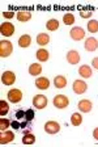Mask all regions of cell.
<instances>
[{
	"mask_svg": "<svg viewBox=\"0 0 98 147\" xmlns=\"http://www.w3.org/2000/svg\"><path fill=\"white\" fill-rule=\"evenodd\" d=\"M13 16H15L13 12H3V17H5V18H12Z\"/></svg>",
	"mask_w": 98,
	"mask_h": 147,
	"instance_id": "obj_32",
	"label": "cell"
},
{
	"mask_svg": "<svg viewBox=\"0 0 98 147\" xmlns=\"http://www.w3.org/2000/svg\"><path fill=\"white\" fill-rule=\"evenodd\" d=\"M9 125H11V122L7 118H4V117L0 118V130H1V131H5L9 127Z\"/></svg>",
	"mask_w": 98,
	"mask_h": 147,
	"instance_id": "obj_28",
	"label": "cell"
},
{
	"mask_svg": "<svg viewBox=\"0 0 98 147\" xmlns=\"http://www.w3.org/2000/svg\"><path fill=\"white\" fill-rule=\"evenodd\" d=\"M12 127L13 129H20V127H21V125H20L17 121H13V122H12Z\"/></svg>",
	"mask_w": 98,
	"mask_h": 147,
	"instance_id": "obj_34",
	"label": "cell"
},
{
	"mask_svg": "<svg viewBox=\"0 0 98 147\" xmlns=\"http://www.w3.org/2000/svg\"><path fill=\"white\" fill-rule=\"evenodd\" d=\"M92 15H93V11H88V9L80 11V17H83V18H90Z\"/></svg>",
	"mask_w": 98,
	"mask_h": 147,
	"instance_id": "obj_30",
	"label": "cell"
},
{
	"mask_svg": "<svg viewBox=\"0 0 98 147\" xmlns=\"http://www.w3.org/2000/svg\"><path fill=\"white\" fill-rule=\"evenodd\" d=\"M35 57H37V59L39 62H47L50 58V53L47 51L46 49L41 47V49H38L37 51H35Z\"/></svg>",
	"mask_w": 98,
	"mask_h": 147,
	"instance_id": "obj_15",
	"label": "cell"
},
{
	"mask_svg": "<svg viewBox=\"0 0 98 147\" xmlns=\"http://www.w3.org/2000/svg\"><path fill=\"white\" fill-rule=\"evenodd\" d=\"M42 72V66L39 63H33L29 66V74L31 76H38Z\"/></svg>",
	"mask_w": 98,
	"mask_h": 147,
	"instance_id": "obj_20",
	"label": "cell"
},
{
	"mask_svg": "<svg viewBox=\"0 0 98 147\" xmlns=\"http://www.w3.org/2000/svg\"><path fill=\"white\" fill-rule=\"evenodd\" d=\"M79 74L81 78H85V79H88V78L92 76V67H89L88 64H83V66H80L79 68Z\"/></svg>",
	"mask_w": 98,
	"mask_h": 147,
	"instance_id": "obj_17",
	"label": "cell"
},
{
	"mask_svg": "<svg viewBox=\"0 0 98 147\" xmlns=\"http://www.w3.org/2000/svg\"><path fill=\"white\" fill-rule=\"evenodd\" d=\"M0 33L3 34L4 37H11L13 33H15V25L12 24V22H3L1 24V26H0Z\"/></svg>",
	"mask_w": 98,
	"mask_h": 147,
	"instance_id": "obj_8",
	"label": "cell"
},
{
	"mask_svg": "<svg viewBox=\"0 0 98 147\" xmlns=\"http://www.w3.org/2000/svg\"><path fill=\"white\" fill-rule=\"evenodd\" d=\"M8 112H9V105H8V102L4 100H0V116L4 117Z\"/></svg>",
	"mask_w": 98,
	"mask_h": 147,
	"instance_id": "obj_26",
	"label": "cell"
},
{
	"mask_svg": "<svg viewBox=\"0 0 98 147\" xmlns=\"http://www.w3.org/2000/svg\"><path fill=\"white\" fill-rule=\"evenodd\" d=\"M16 118L17 119H21V118H25V110L20 109L16 112Z\"/></svg>",
	"mask_w": 98,
	"mask_h": 147,
	"instance_id": "obj_31",
	"label": "cell"
},
{
	"mask_svg": "<svg viewBox=\"0 0 98 147\" xmlns=\"http://www.w3.org/2000/svg\"><path fill=\"white\" fill-rule=\"evenodd\" d=\"M13 141H15V134H13V131H11V130L1 131V135H0V144H1V146L8 144Z\"/></svg>",
	"mask_w": 98,
	"mask_h": 147,
	"instance_id": "obj_9",
	"label": "cell"
},
{
	"mask_svg": "<svg viewBox=\"0 0 98 147\" xmlns=\"http://www.w3.org/2000/svg\"><path fill=\"white\" fill-rule=\"evenodd\" d=\"M47 98L46 96L43 95H35L33 97V107L35 108V109H45V108L47 107Z\"/></svg>",
	"mask_w": 98,
	"mask_h": 147,
	"instance_id": "obj_6",
	"label": "cell"
},
{
	"mask_svg": "<svg viewBox=\"0 0 98 147\" xmlns=\"http://www.w3.org/2000/svg\"><path fill=\"white\" fill-rule=\"evenodd\" d=\"M69 36H71V38H72L73 41L79 42V41L84 40V37H85V32H84V29L81 26H73L72 29H71V32H69Z\"/></svg>",
	"mask_w": 98,
	"mask_h": 147,
	"instance_id": "obj_4",
	"label": "cell"
},
{
	"mask_svg": "<svg viewBox=\"0 0 98 147\" xmlns=\"http://www.w3.org/2000/svg\"><path fill=\"white\" fill-rule=\"evenodd\" d=\"M45 131L51 135L56 134V133L60 131V125H59V122H56V121L50 119V121H47V122L45 123Z\"/></svg>",
	"mask_w": 98,
	"mask_h": 147,
	"instance_id": "obj_5",
	"label": "cell"
},
{
	"mask_svg": "<svg viewBox=\"0 0 98 147\" xmlns=\"http://www.w3.org/2000/svg\"><path fill=\"white\" fill-rule=\"evenodd\" d=\"M50 42V36L47 33H39L37 36V43L39 46H46Z\"/></svg>",
	"mask_w": 98,
	"mask_h": 147,
	"instance_id": "obj_21",
	"label": "cell"
},
{
	"mask_svg": "<svg viewBox=\"0 0 98 147\" xmlns=\"http://www.w3.org/2000/svg\"><path fill=\"white\" fill-rule=\"evenodd\" d=\"M13 51V46H12V42L8 40H3L0 41V57L1 58H7L9 57Z\"/></svg>",
	"mask_w": 98,
	"mask_h": 147,
	"instance_id": "obj_1",
	"label": "cell"
},
{
	"mask_svg": "<svg viewBox=\"0 0 98 147\" xmlns=\"http://www.w3.org/2000/svg\"><path fill=\"white\" fill-rule=\"evenodd\" d=\"M35 87H37L38 89H41V91H43V89H47L50 87V80L47 79V78H45V76H41V78H38L37 80H35Z\"/></svg>",
	"mask_w": 98,
	"mask_h": 147,
	"instance_id": "obj_14",
	"label": "cell"
},
{
	"mask_svg": "<svg viewBox=\"0 0 98 147\" xmlns=\"http://www.w3.org/2000/svg\"><path fill=\"white\" fill-rule=\"evenodd\" d=\"M59 28V21L56 20V18H51V20H49L46 24V29L50 32H55L56 29Z\"/></svg>",
	"mask_w": 98,
	"mask_h": 147,
	"instance_id": "obj_23",
	"label": "cell"
},
{
	"mask_svg": "<svg viewBox=\"0 0 98 147\" xmlns=\"http://www.w3.org/2000/svg\"><path fill=\"white\" fill-rule=\"evenodd\" d=\"M7 97H8V101L12 102V104H17L20 101L22 100V92L17 88H13V89H9L8 93H7Z\"/></svg>",
	"mask_w": 98,
	"mask_h": 147,
	"instance_id": "obj_3",
	"label": "cell"
},
{
	"mask_svg": "<svg viewBox=\"0 0 98 147\" xmlns=\"http://www.w3.org/2000/svg\"><path fill=\"white\" fill-rule=\"evenodd\" d=\"M86 89H88V86L84 80H75L73 82V92L77 93V95H83L85 93Z\"/></svg>",
	"mask_w": 98,
	"mask_h": 147,
	"instance_id": "obj_11",
	"label": "cell"
},
{
	"mask_svg": "<svg viewBox=\"0 0 98 147\" xmlns=\"http://www.w3.org/2000/svg\"><path fill=\"white\" fill-rule=\"evenodd\" d=\"M54 86H55V88H64L65 86H67V79H65V76H63V75H58V76H55V79H54Z\"/></svg>",
	"mask_w": 98,
	"mask_h": 147,
	"instance_id": "obj_18",
	"label": "cell"
},
{
	"mask_svg": "<svg viewBox=\"0 0 98 147\" xmlns=\"http://www.w3.org/2000/svg\"><path fill=\"white\" fill-rule=\"evenodd\" d=\"M63 22H64L65 25H73V22H75L73 13H65V15L63 16Z\"/></svg>",
	"mask_w": 98,
	"mask_h": 147,
	"instance_id": "obj_27",
	"label": "cell"
},
{
	"mask_svg": "<svg viewBox=\"0 0 98 147\" xmlns=\"http://www.w3.org/2000/svg\"><path fill=\"white\" fill-rule=\"evenodd\" d=\"M34 110L33 109H26L25 110V119L28 121V122H30V121H33L34 119Z\"/></svg>",
	"mask_w": 98,
	"mask_h": 147,
	"instance_id": "obj_29",
	"label": "cell"
},
{
	"mask_svg": "<svg viewBox=\"0 0 98 147\" xmlns=\"http://www.w3.org/2000/svg\"><path fill=\"white\" fill-rule=\"evenodd\" d=\"M92 66H93L94 68H97V70H98V58H94V59H93V61H92Z\"/></svg>",
	"mask_w": 98,
	"mask_h": 147,
	"instance_id": "obj_33",
	"label": "cell"
},
{
	"mask_svg": "<svg viewBox=\"0 0 98 147\" xmlns=\"http://www.w3.org/2000/svg\"><path fill=\"white\" fill-rule=\"evenodd\" d=\"M16 17H17V20L20 22H28L31 18V12L30 11H19Z\"/></svg>",
	"mask_w": 98,
	"mask_h": 147,
	"instance_id": "obj_16",
	"label": "cell"
},
{
	"mask_svg": "<svg viewBox=\"0 0 98 147\" xmlns=\"http://www.w3.org/2000/svg\"><path fill=\"white\" fill-rule=\"evenodd\" d=\"M52 104H54L55 108H58V109H64V108H67L69 105V100L64 95H56L54 97V100H52Z\"/></svg>",
	"mask_w": 98,
	"mask_h": 147,
	"instance_id": "obj_2",
	"label": "cell"
},
{
	"mask_svg": "<svg viewBox=\"0 0 98 147\" xmlns=\"http://www.w3.org/2000/svg\"><path fill=\"white\" fill-rule=\"evenodd\" d=\"M67 62L69 64H77L80 62V54L77 50H69L67 53Z\"/></svg>",
	"mask_w": 98,
	"mask_h": 147,
	"instance_id": "obj_13",
	"label": "cell"
},
{
	"mask_svg": "<svg viewBox=\"0 0 98 147\" xmlns=\"http://www.w3.org/2000/svg\"><path fill=\"white\" fill-rule=\"evenodd\" d=\"M35 142V135H33L30 131H25L22 137V143L24 144H33Z\"/></svg>",
	"mask_w": 98,
	"mask_h": 147,
	"instance_id": "obj_22",
	"label": "cell"
},
{
	"mask_svg": "<svg viewBox=\"0 0 98 147\" xmlns=\"http://www.w3.org/2000/svg\"><path fill=\"white\" fill-rule=\"evenodd\" d=\"M88 32H90V33H97L98 32L97 20H90V21H88Z\"/></svg>",
	"mask_w": 98,
	"mask_h": 147,
	"instance_id": "obj_25",
	"label": "cell"
},
{
	"mask_svg": "<svg viewBox=\"0 0 98 147\" xmlns=\"http://www.w3.org/2000/svg\"><path fill=\"white\" fill-rule=\"evenodd\" d=\"M77 107H79L80 112H83V113H89L93 108V104H92V101L88 100V98H83V100L79 101Z\"/></svg>",
	"mask_w": 98,
	"mask_h": 147,
	"instance_id": "obj_12",
	"label": "cell"
},
{
	"mask_svg": "<svg viewBox=\"0 0 98 147\" xmlns=\"http://www.w3.org/2000/svg\"><path fill=\"white\" fill-rule=\"evenodd\" d=\"M31 43V37L29 34H22L21 37L19 38V46L20 47H29Z\"/></svg>",
	"mask_w": 98,
	"mask_h": 147,
	"instance_id": "obj_19",
	"label": "cell"
},
{
	"mask_svg": "<svg viewBox=\"0 0 98 147\" xmlns=\"http://www.w3.org/2000/svg\"><path fill=\"white\" fill-rule=\"evenodd\" d=\"M93 137H94L95 141H98V127H95L94 130H93Z\"/></svg>",
	"mask_w": 98,
	"mask_h": 147,
	"instance_id": "obj_35",
	"label": "cell"
},
{
	"mask_svg": "<svg viewBox=\"0 0 98 147\" xmlns=\"http://www.w3.org/2000/svg\"><path fill=\"white\" fill-rule=\"evenodd\" d=\"M16 82V75L12 71H4L1 74V83L4 86H12Z\"/></svg>",
	"mask_w": 98,
	"mask_h": 147,
	"instance_id": "obj_7",
	"label": "cell"
},
{
	"mask_svg": "<svg viewBox=\"0 0 98 147\" xmlns=\"http://www.w3.org/2000/svg\"><path fill=\"white\" fill-rule=\"evenodd\" d=\"M71 123L73 126H80L83 123V116L80 113H73L71 116Z\"/></svg>",
	"mask_w": 98,
	"mask_h": 147,
	"instance_id": "obj_24",
	"label": "cell"
},
{
	"mask_svg": "<svg viewBox=\"0 0 98 147\" xmlns=\"http://www.w3.org/2000/svg\"><path fill=\"white\" fill-rule=\"evenodd\" d=\"M84 47H85L86 51H95V50L98 49V40L97 38H94V37H89V38H86L85 43H84Z\"/></svg>",
	"mask_w": 98,
	"mask_h": 147,
	"instance_id": "obj_10",
	"label": "cell"
}]
</instances>
